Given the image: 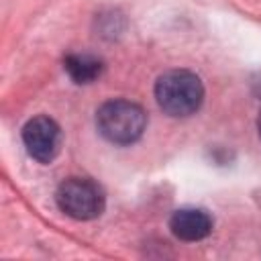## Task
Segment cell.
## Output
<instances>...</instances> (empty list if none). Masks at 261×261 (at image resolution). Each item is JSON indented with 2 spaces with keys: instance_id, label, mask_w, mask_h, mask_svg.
I'll list each match as a JSON object with an SVG mask.
<instances>
[{
  "instance_id": "obj_1",
  "label": "cell",
  "mask_w": 261,
  "mask_h": 261,
  "mask_svg": "<svg viewBox=\"0 0 261 261\" xmlns=\"http://www.w3.org/2000/svg\"><path fill=\"white\" fill-rule=\"evenodd\" d=\"M155 98L159 108L169 116H190L204 100L200 77L188 69H171L155 82Z\"/></svg>"
},
{
  "instance_id": "obj_7",
  "label": "cell",
  "mask_w": 261,
  "mask_h": 261,
  "mask_svg": "<svg viewBox=\"0 0 261 261\" xmlns=\"http://www.w3.org/2000/svg\"><path fill=\"white\" fill-rule=\"evenodd\" d=\"M257 130H259V137H261V112H259V118H257Z\"/></svg>"
},
{
  "instance_id": "obj_4",
  "label": "cell",
  "mask_w": 261,
  "mask_h": 261,
  "mask_svg": "<svg viewBox=\"0 0 261 261\" xmlns=\"http://www.w3.org/2000/svg\"><path fill=\"white\" fill-rule=\"evenodd\" d=\"M22 143L33 159L51 163L61 149V128L49 116H35L22 128Z\"/></svg>"
},
{
  "instance_id": "obj_6",
  "label": "cell",
  "mask_w": 261,
  "mask_h": 261,
  "mask_svg": "<svg viewBox=\"0 0 261 261\" xmlns=\"http://www.w3.org/2000/svg\"><path fill=\"white\" fill-rule=\"evenodd\" d=\"M65 71L69 73V77L75 84H92L94 80H98L104 71V65L98 57L88 55V53H71L65 57L63 61Z\"/></svg>"
},
{
  "instance_id": "obj_5",
  "label": "cell",
  "mask_w": 261,
  "mask_h": 261,
  "mask_svg": "<svg viewBox=\"0 0 261 261\" xmlns=\"http://www.w3.org/2000/svg\"><path fill=\"white\" fill-rule=\"evenodd\" d=\"M169 228L181 241H202L212 230V218L200 208H179L171 214Z\"/></svg>"
},
{
  "instance_id": "obj_2",
  "label": "cell",
  "mask_w": 261,
  "mask_h": 261,
  "mask_svg": "<svg viewBox=\"0 0 261 261\" xmlns=\"http://www.w3.org/2000/svg\"><path fill=\"white\" fill-rule=\"evenodd\" d=\"M96 126L106 141L114 145H130L143 137L147 114L130 100H110L98 108Z\"/></svg>"
},
{
  "instance_id": "obj_3",
  "label": "cell",
  "mask_w": 261,
  "mask_h": 261,
  "mask_svg": "<svg viewBox=\"0 0 261 261\" xmlns=\"http://www.w3.org/2000/svg\"><path fill=\"white\" fill-rule=\"evenodd\" d=\"M57 206L75 220H92L104 212V192L88 177H67L55 194Z\"/></svg>"
}]
</instances>
